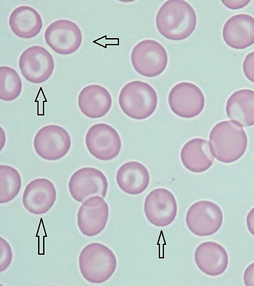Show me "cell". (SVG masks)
I'll use <instances>...</instances> for the list:
<instances>
[{"label": "cell", "instance_id": "6da1fadb", "mask_svg": "<svg viewBox=\"0 0 254 286\" xmlns=\"http://www.w3.org/2000/svg\"><path fill=\"white\" fill-rule=\"evenodd\" d=\"M196 13L184 0H168L158 11L156 24L159 33L166 38L180 41L188 37L196 29Z\"/></svg>", "mask_w": 254, "mask_h": 286}, {"label": "cell", "instance_id": "7a4b0ae2", "mask_svg": "<svg viewBox=\"0 0 254 286\" xmlns=\"http://www.w3.org/2000/svg\"><path fill=\"white\" fill-rule=\"evenodd\" d=\"M208 143L214 157L221 162L230 163L244 154L248 137L242 127L232 120H224L212 128Z\"/></svg>", "mask_w": 254, "mask_h": 286}, {"label": "cell", "instance_id": "3957f363", "mask_svg": "<svg viewBox=\"0 0 254 286\" xmlns=\"http://www.w3.org/2000/svg\"><path fill=\"white\" fill-rule=\"evenodd\" d=\"M117 261L114 252L106 245L92 242L81 250L78 266L82 277L88 282L102 283L114 273Z\"/></svg>", "mask_w": 254, "mask_h": 286}, {"label": "cell", "instance_id": "277c9868", "mask_svg": "<svg viewBox=\"0 0 254 286\" xmlns=\"http://www.w3.org/2000/svg\"><path fill=\"white\" fill-rule=\"evenodd\" d=\"M158 95L150 84L140 80L127 83L118 96L120 109L128 116L143 120L152 115L158 104Z\"/></svg>", "mask_w": 254, "mask_h": 286}, {"label": "cell", "instance_id": "5b68a950", "mask_svg": "<svg viewBox=\"0 0 254 286\" xmlns=\"http://www.w3.org/2000/svg\"><path fill=\"white\" fill-rule=\"evenodd\" d=\"M130 58L136 72L150 78L161 74L168 63V55L164 47L152 39H145L137 43L131 52Z\"/></svg>", "mask_w": 254, "mask_h": 286}, {"label": "cell", "instance_id": "8992f818", "mask_svg": "<svg viewBox=\"0 0 254 286\" xmlns=\"http://www.w3.org/2000/svg\"><path fill=\"white\" fill-rule=\"evenodd\" d=\"M33 145L42 158L55 161L65 156L71 147V138L63 127L55 124L46 125L36 133Z\"/></svg>", "mask_w": 254, "mask_h": 286}, {"label": "cell", "instance_id": "52a82bcc", "mask_svg": "<svg viewBox=\"0 0 254 286\" xmlns=\"http://www.w3.org/2000/svg\"><path fill=\"white\" fill-rule=\"evenodd\" d=\"M108 181L104 174L92 167H84L76 170L68 181V188L72 198L82 203L92 196L105 197Z\"/></svg>", "mask_w": 254, "mask_h": 286}, {"label": "cell", "instance_id": "ba28073f", "mask_svg": "<svg viewBox=\"0 0 254 286\" xmlns=\"http://www.w3.org/2000/svg\"><path fill=\"white\" fill-rule=\"evenodd\" d=\"M86 148L98 159L108 161L116 157L122 148V141L117 131L104 123H96L88 129L85 137Z\"/></svg>", "mask_w": 254, "mask_h": 286}, {"label": "cell", "instance_id": "9c48e42d", "mask_svg": "<svg viewBox=\"0 0 254 286\" xmlns=\"http://www.w3.org/2000/svg\"><path fill=\"white\" fill-rule=\"evenodd\" d=\"M172 111L178 117L192 118L203 110L205 98L202 90L195 84L184 81L174 86L168 95Z\"/></svg>", "mask_w": 254, "mask_h": 286}, {"label": "cell", "instance_id": "30bf717a", "mask_svg": "<svg viewBox=\"0 0 254 286\" xmlns=\"http://www.w3.org/2000/svg\"><path fill=\"white\" fill-rule=\"evenodd\" d=\"M222 221L223 214L220 206L208 200H200L192 204L186 216L188 228L198 236L215 233L221 227Z\"/></svg>", "mask_w": 254, "mask_h": 286}, {"label": "cell", "instance_id": "8fae6325", "mask_svg": "<svg viewBox=\"0 0 254 286\" xmlns=\"http://www.w3.org/2000/svg\"><path fill=\"white\" fill-rule=\"evenodd\" d=\"M18 66L23 77L28 82L40 84L51 76L54 67L53 57L44 48L30 46L20 55Z\"/></svg>", "mask_w": 254, "mask_h": 286}, {"label": "cell", "instance_id": "7c38bea8", "mask_svg": "<svg viewBox=\"0 0 254 286\" xmlns=\"http://www.w3.org/2000/svg\"><path fill=\"white\" fill-rule=\"evenodd\" d=\"M44 40L56 53L68 55L77 51L82 42V34L74 22L60 19L50 24L45 30Z\"/></svg>", "mask_w": 254, "mask_h": 286}, {"label": "cell", "instance_id": "4fadbf2b", "mask_svg": "<svg viewBox=\"0 0 254 286\" xmlns=\"http://www.w3.org/2000/svg\"><path fill=\"white\" fill-rule=\"evenodd\" d=\"M178 205L174 194L164 188L152 190L146 196L144 212L148 221L157 227L170 225L176 217Z\"/></svg>", "mask_w": 254, "mask_h": 286}, {"label": "cell", "instance_id": "5bb4252c", "mask_svg": "<svg viewBox=\"0 0 254 286\" xmlns=\"http://www.w3.org/2000/svg\"><path fill=\"white\" fill-rule=\"evenodd\" d=\"M108 215V205L103 197L92 196L80 206L77 213V225L84 235L96 236L106 227Z\"/></svg>", "mask_w": 254, "mask_h": 286}, {"label": "cell", "instance_id": "9a60e30c", "mask_svg": "<svg viewBox=\"0 0 254 286\" xmlns=\"http://www.w3.org/2000/svg\"><path fill=\"white\" fill-rule=\"evenodd\" d=\"M56 191L53 183L44 178H36L25 187L22 197L24 207L30 213L40 215L47 212L54 204Z\"/></svg>", "mask_w": 254, "mask_h": 286}, {"label": "cell", "instance_id": "2e32d148", "mask_svg": "<svg viewBox=\"0 0 254 286\" xmlns=\"http://www.w3.org/2000/svg\"><path fill=\"white\" fill-rule=\"evenodd\" d=\"M224 42L234 49H244L254 44V17L238 14L230 17L222 29Z\"/></svg>", "mask_w": 254, "mask_h": 286}, {"label": "cell", "instance_id": "e0dca14e", "mask_svg": "<svg viewBox=\"0 0 254 286\" xmlns=\"http://www.w3.org/2000/svg\"><path fill=\"white\" fill-rule=\"evenodd\" d=\"M194 259L198 268L210 276L221 274L228 265V255L225 248L212 241L202 242L197 246Z\"/></svg>", "mask_w": 254, "mask_h": 286}, {"label": "cell", "instance_id": "ac0fdd59", "mask_svg": "<svg viewBox=\"0 0 254 286\" xmlns=\"http://www.w3.org/2000/svg\"><path fill=\"white\" fill-rule=\"evenodd\" d=\"M80 110L90 118H99L106 115L112 105L110 93L104 87L90 84L84 87L78 95Z\"/></svg>", "mask_w": 254, "mask_h": 286}, {"label": "cell", "instance_id": "d6986e66", "mask_svg": "<svg viewBox=\"0 0 254 286\" xmlns=\"http://www.w3.org/2000/svg\"><path fill=\"white\" fill-rule=\"evenodd\" d=\"M181 161L190 172L202 173L208 170L214 161L207 140L194 138L186 142L180 151Z\"/></svg>", "mask_w": 254, "mask_h": 286}, {"label": "cell", "instance_id": "ffe728a7", "mask_svg": "<svg viewBox=\"0 0 254 286\" xmlns=\"http://www.w3.org/2000/svg\"><path fill=\"white\" fill-rule=\"evenodd\" d=\"M116 181L124 192L135 195L142 193L147 188L150 176L144 165L138 161H130L124 163L118 168Z\"/></svg>", "mask_w": 254, "mask_h": 286}, {"label": "cell", "instance_id": "44dd1931", "mask_svg": "<svg viewBox=\"0 0 254 286\" xmlns=\"http://www.w3.org/2000/svg\"><path fill=\"white\" fill-rule=\"evenodd\" d=\"M228 118L242 127L254 125V90L242 89L234 92L226 103Z\"/></svg>", "mask_w": 254, "mask_h": 286}, {"label": "cell", "instance_id": "7402d4cb", "mask_svg": "<svg viewBox=\"0 0 254 286\" xmlns=\"http://www.w3.org/2000/svg\"><path fill=\"white\" fill-rule=\"evenodd\" d=\"M8 23L14 35L25 39L38 35L42 27L40 14L34 8L26 5L18 6L12 12Z\"/></svg>", "mask_w": 254, "mask_h": 286}, {"label": "cell", "instance_id": "603a6c76", "mask_svg": "<svg viewBox=\"0 0 254 286\" xmlns=\"http://www.w3.org/2000/svg\"><path fill=\"white\" fill-rule=\"evenodd\" d=\"M0 203H6L14 199L20 192L22 178L17 170L7 165H0Z\"/></svg>", "mask_w": 254, "mask_h": 286}, {"label": "cell", "instance_id": "cb8c5ba5", "mask_svg": "<svg viewBox=\"0 0 254 286\" xmlns=\"http://www.w3.org/2000/svg\"><path fill=\"white\" fill-rule=\"evenodd\" d=\"M0 98L10 101L17 98L22 90V82L17 72L13 68L2 66L0 68Z\"/></svg>", "mask_w": 254, "mask_h": 286}, {"label": "cell", "instance_id": "d4e9b609", "mask_svg": "<svg viewBox=\"0 0 254 286\" xmlns=\"http://www.w3.org/2000/svg\"><path fill=\"white\" fill-rule=\"evenodd\" d=\"M0 269L2 272L10 265L12 260V253L10 244L4 238L0 237Z\"/></svg>", "mask_w": 254, "mask_h": 286}, {"label": "cell", "instance_id": "484cf974", "mask_svg": "<svg viewBox=\"0 0 254 286\" xmlns=\"http://www.w3.org/2000/svg\"><path fill=\"white\" fill-rule=\"evenodd\" d=\"M242 70L246 78L254 83V51L246 55L243 61Z\"/></svg>", "mask_w": 254, "mask_h": 286}, {"label": "cell", "instance_id": "4316f807", "mask_svg": "<svg viewBox=\"0 0 254 286\" xmlns=\"http://www.w3.org/2000/svg\"><path fill=\"white\" fill-rule=\"evenodd\" d=\"M244 280L246 285L254 286V262L246 268L244 274Z\"/></svg>", "mask_w": 254, "mask_h": 286}, {"label": "cell", "instance_id": "83f0119b", "mask_svg": "<svg viewBox=\"0 0 254 286\" xmlns=\"http://www.w3.org/2000/svg\"><path fill=\"white\" fill-rule=\"evenodd\" d=\"M222 2L227 8L235 10L244 8L250 2V1H222Z\"/></svg>", "mask_w": 254, "mask_h": 286}, {"label": "cell", "instance_id": "f1b7e54d", "mask_svg": "<svg viewBox=\"0 0 254 286\" xmlns=\"http://www.w3.org/2000/svg\"><path fill=\"white\" fill-rule=\"evenodd\" d=\"M246 221L249 231L254 236V207L249 211Z\"/></svg>", "mask_w": 254, "mask_h": 286}]
</instances>
